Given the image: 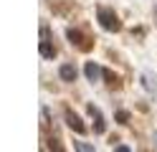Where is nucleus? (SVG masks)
<instances>
[{
    "instance_id": "nucleus-1",
    "label": "nucleus",
    "mask_w": 157,
    "mask_h": 152,
    "mask_svg": "<svg viewBox=\"0 0 157 152\" xmlns=\"http://www.w3.org/2000/svg\"><path fill=\"white\" fill-rule=\"evenodd\" d=\"M96 18H99V23H101V28L104 30H119L122 28V23H119V18H117V13L112 8H96Z\"/></svg>"
},
{
    "instance_id": "nucleus-2",
    "label": "nucleus",
    "mask_w": 157,
    "mask_h": 152,
    "mask_svg": "<svg viewBox=\"0 0 157 152\" xmlns=\"http://www.w3.org/2000/svg\"><path fill=\"white\" fill-rule=\"evenodd\" d=\"M86 109H89V114H91V119H94V132H96V134H104V132H106V124H104V117H101L99 107L89 104Z\"/></svg>"
},
{
    "instance_id": "nucleus-3",
    "label": "nucleus",
    "mask_w": 157,
    "mask_h": 152,
    "mask_svg": "<svg viewBox=\"0 0 157 152\" xmlns=\"http://www.w3.org/2000/svg\"><path fill=\"white\" fill-rule=\"evenodd\" d=\"M66 124H68V127H71V129L76 132V134H84V132H86V127H84V122H81V119H78V117L74 114V111H71V109H66Z\"/></svg>"
},
{
    "instance_id": "nucleus-4",
    "label": "nucleus",
    "mask_w": 157,
    "mask_h": 152,
    "mask_svg": "<svg viewBox=\"0 0 157 152\" xmlns=\"http://www.w3.org/2000/svg\"><path fill=\"white\" fill-rule=\"evenodd\" d=\"M84 74H86V79H89V81H96V79L101 76V68L96 66L94 61H86V66H84Z\"/></svg>"
},
{
    "instance_id": "nucleus-5",
    "label": "nucleus",
    "mask_w": 157,
    "mask_h": 152,
    "mask_svg": "<svg viewBox=\"0 0 157 152\" xmlns=\"http://www.w3.org/2000/svg\"><path fill=\"white\" fill-rule=\"evenodd\" d=\"M66 36H68V41H71V43H76L78 48H89L84 43V36H81V30H76V28H68L66 30Z\"/></svg>"
},
{
    "instance_id": "nucleus-6",
    "label": "nucleus",
    "mask_w": 157,
    "mask_h": 152,
    "mask_svg": "<svg viewBox=\"0 0 157 152\" xmlns=\"http://www.w3.org/2000/svg\"><path fill=\"white\" fill-rule=\"evenodd\" d=\"M58 74H61L63 81H76V66H74V64H63Z\"/></svg>"
},
{
    "instance_id": "nucleus-7",
    "label": "nucleus",
    "mask_w": 157,
    "mask_h": 152,
    "mask_svg": "<svg viewBox=\"0 0 157 152\" xmlns=\"http://www.w3.org/2000/svg\"><path fill=\"white\" fill-rule=\"evenodd\" d=\"M41 56H43V58H53V56H56V48L48 43V41H41Z\"/></svg>"
},
{
    "instance_id": "nucleus-8",
    "label": "nucleus",
    "mask_w": 157,
    "mask_h": 152,
    "mask_svg": "<svg viewBox=\"0 0 157 152\" xmlns=\"http://www.w3.org/2000/svg\"><path fill=\"white\" fill-rule=\"evenodd\" d=\"M74 147H76V152H94V147L89 142H74Z\"/></svg>"
},
{
    "instance_id": "nucleus-9",
    "label": "nucleus",
    "mask_w": 157,
    "mask_h": 152,
    "mask_svg": "<svg viewBox=\"0 0 157 152\" xmlns=\"http://www.w3.org/2000/svg\"><path fill=\"white\" fill-rule=\"evenodd\" d=\"M101 76H104L106 81H109V84H117V76L112 74V71H101Z\"/></svg>"
},
{
    "instance_id": "nucleus-10",
    "label": "nucleus",
    "mask_w": 157,
    "mask_h": 152,
    "mask_svg": "<svg viewBox=\"0 0 157 152\" xmlns=\"http://www.w3.org/2000/svg\"><path fill=\"white\" fill-rule=\"evenodd\" d=\"M117 119H119V122H124V124H127V122H129V111H117Z\"/></svg>"
},
{
    "instance_id": "nucleus-11",
    "label": "nucleus",
    "mask_w": 157,
    "mask_h": 152,
    "mask_svg": "<svg viewBox=\"0 0 157 152\" xmlns=\"http://www.w3.org/2000/svg\"><path fill=\"white\" fill-rule=\"evenodd\" d=\"M114 152H132V150H129V147H124V145H117V150H114Z\"/></svg>"
},
{
    "instance_id": "nucleus-12",
    "label": "nucleus",
    "mask_w": 157,
    "mask_h": 152,
    "mask_svg": "<svg viewBox=\"0 0 157 152\" xmlns=\"http://www.w3.org/2000/svg\"><path fill=\"white\" fill-rule=\"evenodd\" d=\"M155 145H157V132H155Z\"/></svg>"
},
{
    "instance_id": "nucleus-13",
    "label": "nucleus",
    "mask_w": 157,
    "mask_h": 152,
    "mask_svg": "<svg viewBox=\"0 0 157 152\" xmlns=\"http://www.w3.org/2000/svg\"><path fill=\"white\" fill-rule=\"evenodd\" d=\"M53 152H63V150H58V147H56V150H53Z\"/></svg>"
}]
</instances>
